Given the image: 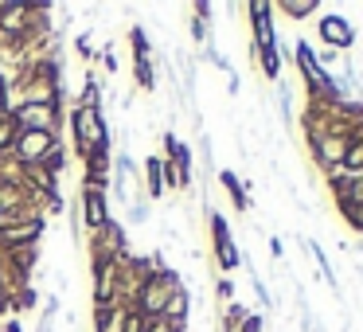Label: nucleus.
Wrapping results in <instances>:
<instances>
[{
  "mask_svg": "<svg viewBox=\"0 0 363 332\" xmlns=\"http://www.w3.org/2000/svg\"><path fill=\"white\" fill-rule=\"evenodd\" d=\"M67 129H71V141H74V153L90 157L98 149H110V121H106V110L102 106H71L67 110Z\"/></svg>",
  "mask_w": 363,
  "mask_h": 332,
  "instance_id": "nucleus-1",
  "label": "nucleus"
},
{
  "mask_svg": "<svg viewBox=\"0 0 363 332\" xmlns=\"http://www.w3.org/2000/svg\"><path fill=\"white\" fill-rule=\"evenodd\" d=\"M180 285H184L180 274H176V270H168L164 258L157 254V270H152V274L145 277L141 285H137L129 309H133L137 316H145V321H149V316H160V313H164V305H168V297H172Z\"/></svg>",
  "mask_w": 363,
  "mask_h": 332,
  "instance_id": "nucleus-2",
  "label": "nucleus"
},
{
  "mask_svg": "<svg viewBox=\"0 0 363 332\" xmlns=\"http://www.w3.org/2000/svg\"><path fill=\"white\" fill-rule=\"evenodd\" d=\"M59 149H63V133H55V129H16L12 165L16 168H43Z\"/></svg>",
  "mask_w": 363,
  "mask_h": 332,
  "instance_id": "nucleus-3",
  "label": "nucleus"
},
{
  "mask_svg": "<svg viewBox=\"0 0 363 332\" xmlns=\"http://www.w3.org/2000/svg\"><path fill=\"white\" fill-rule=\"evenodd\" d=\"M110 219H113L110 188H98V184H79V211H74V223H79L86 235H94V231H102Z\"/></svg>",
  "mask_w": 363,
  "mask_h": 332,
  "instance_id": "nucleus-4",
  "label": "nucleus"
},
{
  "mask_svg": "<svg viewBox=\"0 0 363 332\" xmlns=\"http://www.w3.org/2000/svg\"><path fill=\"white\" fill-rule=\"evenodd\" d=\"M48 235V215H32V219H12L0 227V254H16V250H32L43 243Z\"/></svg>",
  "mask_w": 363,
  "mask_h": 332,
  "instance_id": "nucleus-5",
  "label": "nucleus"
},
{
  "mask_svg": "<svg viewBox=\"0 0 363 332\" xmlns=\"http://www.w3.org/2000/svg\"><path fill=\"white\" fill-rule=\"evenodd\" d=\"M164 153H160V160H164V188L168 192H184L191 188V153L188 145H180L172 133H164Z\"/></svg>",
  "mask_w": 363,
  "mask_h": 332,
  "instance_id": "nucleus-6",
  "label": "nucleus"
},
{
  "mask_svg": "<svg viewBox=\"0 0 363 332\" xmlns=\"http://www.w3.org/2000/svg\"><path fill=\"white\" fill-rule=\"evenodd\" d=\"M125 250H129V235H125V227H121L118 219H110L102 231H94V235L86 238L90 266H94V262H118Z\"/></svg>",
  "mask_w": 363,
  "mask_h": 332,
  "instance_id": "nucleus-7",
  "label": "nucleus"
},
{
  "mask_svg": "<svg viewBox=\"0 0 363 332\" xmlns=\"http://www.w3.org/2000/svg\"><path fill=\"white\" fill-rule=\"evenodd\" d=\"M207 223H211V243H215V262H219V270H227V274L238 270V246H235V238H230L227 219H223L219 211H211Z\"/></svg>",
  "mask_w": 363,
  "mask_h": 332,
  "instance_id": "nucleus-8",
  "label": "nucleus"
},
{
  "mask_svg": "<svg viewBox=\"0 0 363 332\" xmlns=\"http://www.w3.org/2000/svg\"><path fill=\"white\" fill-rule=\"evenodd\" d=\"M246 12H250V28H254V51H274V20H269V4L266 0H254V4H246Z\"/></svg>",
  "mask_w": 363,
  "mask_h": 332,
  "instance_id": "nucleus-9",
  "label": "nucleus"
},
{
  "mask_svg": "<svg viewBox=\"0 0 363 332\" xmlns=\"http://www.w3.org/2000/svg\"><path fill=\"white\" fill-rule=\"evenodd\" d=\"M313 153L324 168H344V153H347V137L344 133H324V137H313Z\"/></svg>",
  "mask_w": 363,
  "mask_h": 332,
  "instance_id": "nucleus-10",
  "label": "nucleus"
},
{
  "mask_svg": "<svg viewBox=\"0 0 363 332\" xmlns=\"http://www.w3.org/2000/svg\"><path fill=\"white\" fill-rule=\"evenodd\" d=\"M188 313H191V297H188V289H176L172 297H168V305H164V321H168V328L172 332H188Z\"/></svg>",
  "mask_w": 363,
  "mask_h": 332,
  "instance_id": "nucleus-11",
  "label": "nucleus"
},
{
  "mask_svg": "<svg viewBox=\"0 0 363 332\" xmlns=\"http://www.w3.org/2000/svg\"><path fill=\"white\" fill-rule=\"evenodd\" d=\"M133 309L121 305V301H113V305H102L94 309V332H125V321Z\"/></svg>",
  "mask_w": 363,
  "mask_h": 332,
  "instance_id": "nucleus-12",
  "label": "nucleus"
},
{
  "mask_svg": "<svg viewBox=\"0 0 363 332\" xmlns=\"http://www.w3.org/2000/svg\"><path fill=\"white\" fill-rule=\"evenodd\" d=\"M320 40L328 43V48H352V24H347L344 16H324L320 20Z\"/></svg>",
  "mask_w": 363,
  "mask_h": 332,
  "instance_id": "nucleus-13",
  "label": "nucleus"
},
{
  "mask_svg": "<svg viewBox=\"0 0 363 332\" xmlns=\"http://www.w3.org/2000/svg\"><path fill=\"white\" fill-rule=\"evenodd\" d=\"M141 184H145V196H149V199H160V196H164V160H160V157H149V160H145V165H141Z\"/></svg>",
  "mask_w": 363,
  "mask_h": 332,
  "instance_id": "nucleus-14",
  "label": "nucleus"
},
{
  "mask_svg": "<svg viewBox=\"0 0 363 332\" xmlns=\"http://www.w3.org/2000/svg\"><path fill=\"white\" fill-rule=\"evenodd\" d=\"M297 63H301V71H305V79L313 82L316 94H328V74L316 67V55L308 51V43H297Z\"/></svg>",
  "mask_w": 363,
  "mask_h": 332,
  "instance_id": "nucleus-15",
  "label": "nucleus"
},
{
  "mask_svg": "<svg viewBox=\"0 0 363 332\" xmlns=\"http://www.w3.org/2000/svg\"><path fill=\"white\" fill-rule=\"evenodd\" d=\"M133 87L137 90H157V63L152 59H133Z\"/></svg>",
  "mask_w": 363,
  "mask_h": 332,
  "instance_id": "nucleus-16",
  "label": "nucleus"
},
{
  "mask_svg": "<svg viewBox=\"0 0 363 332\" xmlns=\"http://www.w3.org/2000/svg\"><path fill=\"white\" fill-rule=\"evenodd\" d=\"M344 172H352V176H359V172H363V133H352V137H347Z\"/></svg>",
  "mask_w": 363,
  "mask_h": 332,
  "instance_id": "nucleus-17",
  "label": "nucleus"
},
{
  "mask_svg": "<svg viewBox=\"0 0 363 332\" xmlns=\"http://www.w3.org/2000/svg\"><path fill=\"white\" fill-rule=\"evenodd\" d=\"M219 184L227 188V196L235 199L238 211H246V207H250V199H246V192H242V184H238V176H235V172H219Z\"/></svg>",
  "mask_w": 363,
  "mask_h": 332,
  "instance_id": "nucleus-18",
  "label": "nucleus"
},
{
  "mask_svg": "<svg viewBox=\"0 0 363 332\" xmlns=\"http://www.w3.org/2000/svg\"><path fill=\"white\" fill-rule=\"evenodd\" d=\"M12 141H16V121L12 114L0 118V160H12Z\"/></svg>",
  "mask_w": 363,
  "mask_h": 332,
  "instance_id": "nucleus-19",
  "label": "nucleus"
},
{
  "mask_svg": "<svg viewBox=\"0 0 363 332\" xmlns=\"http://www.w3.org/2000/svg\"><path fill=\"white\" fill-rule=\"evenodd\" d=\"M277 9L285 12L289 20H305V16H313V9H316V0H281Z\"/></svg>",
  "mask_w": 363,
  "mask_h": 332,
  "instance_id": "nucleus-20",
  "label": "nucleus"
},
{
  "mask_svg": "<svg viewBox=\"0 0 363 332\" xmlns=\"http://www.w3.org/2000/svg\"><path fill=\"white\" fill-rule=\"evenodd\" d=\"M258 59H262V71H266V79H277V74H281V59H277V48H274V51H258Z\"/></svg>",
  "mask_w": 363,
  "mask_h": 332,
  "instance_id": "nucleus-21",
  "label": "nucleus"
},
{
  "mask_svg": "<svg viewBox=\"0 0 363 332\" xmlns=\"http://www.w3.org/2000/svg\"><path fill=\"white\" fill-rule=\"evenodd\" d=\"M12 110V79H9V71H0V118Z\"/></svg>",
  "mask_w": 363,
  "mask_h": 332,
  "instance_id": "nucleus-22",
  "label": "nucleus"
},
{
  "mask_svg": "<svg viewBox=\"0 0 363 332\" xmlns=\"http://www.w3.org/2000/svg\"><path fill=\"white\" fill-rule=\"evenodd\" d=\"M340 211H344V219L352 223L355 231H363V204H340Z\"/></svg>",
  "mask_w": 363,
  "mask_h": 332,
  "instance_id": "nucleus-23",
  "label": "nucleus"
},
{
  "mask_svg": "<svg viewBox=\"0 0 363 332\" xmlns=\"http://www.w3.org/2000/svg\"><path fill=\"white\" fill-rule=\"evenodd\" d=\"M125 219L129 223H145V219H149V199H137V204L125 211Z\"/></svg>",
  "mask_w": 363,
  "mask_h": 332,
  "instance_id": "nucleus-24",
  "label": "nucleus"
},
{
  "mask_svg": "<svg viewBox=\"0 0 363 332\" xmlns=\"http://www.w3.org/2000/svg\"><path fill=\"white\" fill-rule=\"evenodd\" d=\"M141 332H172V328H168L164 316H149V321L141 316Z\"/></svg>",
  "mask_w": 363,
  "mask_h": 332,
  "instance_id": "nucleus-25",
  "label": "nucleus"
},
{
  "mask_svg": "<svg viewBox=\"0 0 363 332\" xmlns=\"http://www.w3.org/2000/svg\"><path fill=\"white\" fill-rule=\"evenodd\" d=\"M238 332H262V316H254V313H246V321L238 324Z\"/></svg>",
  "mask_w": 363,
  "mask_h": 332,
  "instance_id": "nucleus-26",
  "label": "nucleus"
},
{
  "mask_svg": "<svg viewBox=\"0 0 363 332\" xmlns=\"http://www.w3.org/2000/svg\"><path fill=\"white\" fill-rule=\"evenodd\" d=\"M0 332H24V324H20V316H9V321L0 324Z\"/></svg>",
  "mask_w": 363,
  "mask_h": 332,
  "instance_id": "nucleus-27",
  "label": "nucleus"
}]
</instances>
